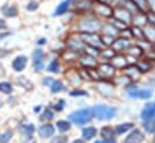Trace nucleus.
I'll list each match as a JSON object with an SVG mask.
<instances>
[{
    "mask_svg": "<svg viewBox=\"0 0 155 143\" xmlns=\"http://www.w3.org/2000/svg\"><path fill=\"white\" fill-rule=\"evenodd\" d=\"M147 16L144 13H136L135 17L132 18V22L136 27H140V25H144L147 23Z\"/></svg>",
    "mask_w": 155,
    "mask_h": 143,
    "instance_id": "6ab92c4d",
    "label": "nucleus"
},
{
    "mask_svg": "<svg viewBox=\"0 0 155 143\" xmlns=\"http://www.w3.org/2000/svg\"><path fill=\"white\" fill-rule=\"evenodd\" d=\"M97 1H99V2H104V4H106L107 0H97Z\"/></svg>",
    "mask_w": 155,
    "mask_h": 143,
    "instance_id": "052dcab7",
    "label": "nucleus"
},
{
    "mask_svg": "<svg viewBox=\"0 0 155 143\" xmlns=\"http://www.w3.org/2000/svg\"><path fill=\"white\" fill-rule=\"evenodd\" d=\"M94 114L100 120H110L116 115V108L106 106V105H99L94 107Z\"/></svg>",
    "mask_w": 155,
    "mask_h": 143,
    "instance_id": "f03ea898",
    "label": "nucleus"
},
{
    "mask_svg": "<svg viewBox=\"0 0 155 143\" xmlns=\"http://www.w3.org/2000/svg\"><path fill=\"white\" fill-rule=\"evenodd\" d=\"M137 69L142 72H146V71H149L150 70V64L147 62V60H142V62H140L138 64H137Z\"/></svg>",
    "mask_w": 155,
    "mask_h": 143,
    "instance_id": "72a5a7b5",
    "label": "nucleus"
},
{
    "mask_svg": "<svg viewBox=\"0 0 155 143\" xmlns=\"http://www.w3.org/2000/svg\"><path fill=\"white\" fill-rule=\"evenodd\" d=\"M113 15H114L117 21H120V22H123L125 24H127V23H130L132 21V15L127 10H125L124 7H118V8H116V11L113 12Z\"/></svg>",
    "mask_w": 155,
    "mask_h": 143,
    "instance_id": "39448f33",
    "label": "nucleus"
},
{
    "mask_svg": "<svg viewBox=\"0 0 155 143\" xmlns=\"http://www.w3.org/2000/svg\"><path fill=\"white\" fill-rule=\"evenodd\" d=\"M57 128H58L59 131L65 132L70 129V123L66 121V120H59V121H57Z\"/></svg>",
    "mask_w": 155,
    "mask_h": 143,
    "instance_id": "c85d7f7f",
    "label": "nucleus"
},
{
    "mask_svg": "<svg viewBox=\"0 0 155 143\" xmlns=\"http://www.w3.org/2000/svg\"><path fill=\"white\" fill-rule=\"evenodd\" d=\"M91 6V2L89 0H79L78 2H76V7L78 10H88Z\"/></svg>",
    "mask_w": 155,
    "mask_h": 143,
    "instance_id": "2f4dec72",
    "label": "nucleus"
},
{
    "mask_svg": "<svg viewBox=\"0 0 155 143\" xmlns=\"http://www.w3.org/2000/svg\"><path fill=\"white\" fill-rule=\"evenodd\" d=\"M43 83H45V84H47V85H51V84L53 83V78H45Z\"/></svg>",
    "mask_w": 155,
    "mask_h": 143,
    "instance_id": "603ef678",
    "label": "nucleus"
},
{
    "mask_svg": "<svg viewBox=\"0 0 155 143\" xmlns=\"http://www.w3.org/2000/svg\"><path fill=\"white\" fill-rule=\"evenodd\" d=\"M124 73H125V76L130 77L134 81H136L141 77V71L137 69V66H132V65H130L127 68H124Z\"/></svg>",
    "mask_w": 155,
    "mask_h": 143,
    "instance_id": "4468645a",
    "label": "nucleus"
},
{
    "mask_svg": "<svg viewBox=\"0 0 155 143\" xmlns=\"http://www.w3.org/2000/svg\"><path fill=\"white\" fill-rule=\"evenodd\" d=\"M11 136H12V134H11L10 131H6L5 134L0 135V143H6L11 138Z\"/></svg>",
    "mask_w": 155,
    "mask_h": 143,
    "instance_id": "79ce46f5",
    "label": "nucleus"
},
{
    "mask_svg": "<svg viewBox=\"0 0 155 143\" xmlns=\"http://www.w3.org/2000/svg\"><path fill=\"white\" fill-rule=\"evenodd\" d=\"M138 10L141 11H149V4L147 0H132Z\"/></svg>",
    "mask_w": 155,
    "mask_h": 143,
    "instance_id": "bb28decb",
    "label": "nucleus"
},
{
    "mask_svg": "<svg viewBox=\"0 0 155 143\" xmlns=\"http://www.w3.org/2000/svg\"><path fill=\"white\" fill-rule=\"evenodd\" d=\"M5 28H6V23H5V21L0 19V29H5Z\"/></svg>",
    "mask_w": 155,
    "mask_h": 143,
    "instance_id": "864d4df0",
    "label": "nucleus"
},
{
    "mask_svg": "<svg viewBox=\"0 0 155 143\" xmlns=\"http://www.w3.org/2000/svg\"><path fill=\"white\" fill-rule=\"evenodd\" d=\"M45 41H46L45 38H40L39 41H38V43H39V45H43V43H45Z\"/></svg>",
    "mask_w": 155,
    "mask_h": 143,
    "instance_id": "4d7b16f0",
    "label": "nucleus"
},
{
    "mask_svg": "<svg viewBox=\"0 0 155 143\" xmlns=\"http://www.w3.org/2000/svg\"><path fill=\"white\" fill-rule=\"evenodd\" d=\"M131 35H134L136 38H138V40H144L143 30H141L138 27H135V28L131 30Z\"/></svg>",
    "mask_w": 155,
    "mask_h": 143,
    "instance_id": "e433bc0d",
    "label": "nucleus"
},
{
    "mask_svg": "<svg viewBox=\"0 0 155 143\" xmlns=\"http://www.w3.org/2000/svg\"><path fill=\"white\" fill-rule=\"evenodd\" d=\"M113 51L114 52H120V51H123V49H125V48H129L130 47V41L127 40V38H124V37H120V38H118L114 42H113Z\"/></svg>",
    "mask_w": 155,
    "mask_h": 143,
    "instance_id": "f8f14e48",
    "label": "nucleus"
},
{
    "mask_svg": "<svg viewBox=\"0 0 155 143\" xmlns=\"http://www.w3.org/2000/svg\"><path fill=\"white\" fill-rule=\"evenodd\" d=\"M54 131L55 130L51 124H46V125H42L39 129V135L42 138H48L54 135Z\"/></svg>",
    "mask_w": 155,
    "mask_h": 143,
    "instance_id": "2eb2a0df",
    "label": "nucleus"
},
{
    "mask_svg": "<svg viewBox=\"0 0 155 143\" xmlns=\"http://www.w3.org/2000/svg\"><path fill=\"white\" fill-rule=\"evenodd\" d=\"M78 75H79L81 79H87V81H90V79H91V77H90L89 72L85 71V69H82L81 71L78 72Z\"/></svg>",
    "mask_w": 155,
    "mask_h": 143,
    "instance_id": "37998d69",
    "label": "nucleus"
},
{
    "mask_svg": "<svg viewBox=\"0 0 155 143\" xmlns=\"http://www.w3.org/2000/svg\"><path fill=\"white\" fill-rule=\"evenodd\" d=\"M69 78H70V81H71V83H72L74 85H79V84H81V77H79L78 72L72 71L71 75H69Z\"/></svg>",
    "mask_w": 155,
    "mask_h": 143,
    "instance_id": "c9c22d12",
    "label": "nucleus"
},
{
    "mask_svg": "<svg viewBox=\"0 0 155 143\" xmlns=\"http://www.w3.org/2000/svg\"><path fill=\"white\" fill-rule=\"evenodd\" d=\"M93 115H94V111L91 108H82L71 113L69 115V119L76 125H83L90 121Z\"/></svg>",
    "mask_w": 155,
    "mask_h": 143,
    "instance_id": "f257e3e1",
    "label": "nucleus"
},
{
    "mask_svg": "<svg viewBox=\"0 0 155 143\" xmlns=\"http://www.w3.org/2000/svg\"><path fill=\"white\" fill-rule=\"evenodd\" d=\"M100 54H101L102 57H106V58H108V59H112V58L116 55V52H114V51H111V49H108V51H104V52H100Z\"/></svg>",
    "mask_w": 155,
    "mask_h": 143,
    "instance_id": "c03bdc74",
    "label": "nucleus"
},
{
    "mask_svg": "<svg viewBox=\"0 0 155 143\" xmlns=\"http://www.w3.org/2000/svg\"><path fill=\"white\" fill-rule=\"evenodd\" d=\"M104 30H105V34L108 36H114L118 33V29L112 24V23H108L104 27Z\"/></svg>",
    "mask_w": 155,
    "mask_h": 143,
    "instance_id": "cd10ccee",
    "label": "nucleus"
},
{
    "mask_svg": "<svg viewBox=\"0 0 155 143\" xmlns=\"http://www.w3.org/2000/svg\"><path fill=\"white\" fill-rule=\"evenodd\" d=\"M64 105H65V102H64L63 100H60V101H59V104H57V105H55V109H57V111H61V109L64 108Z\"/></svg>",
    "mask_w": 155,
    "mask_h": 143,
    "instance_id": "3c124183",
    "label": "nucleus"
},
{
    "mask_svg": "<svg viewBox=\"0 0 155 143\" xmlns=\"http://www.w3.org/2000/svg\"><path fill=\"white\" fill-rule=\"evenodd\" d=\"M38 7H39V2H36V1H30V2L27 5V8H28L29 11H35Z\"/></svg>",
    "mask_w": 155,
    "mask_h": 143,
    "instance_id": "49530a36",
    "label": "nucleus"
},
{
    "mask_svg": "<svg viewBox=\"0 0 155 143\" xmlns=\"http://www.w3.org/2000/svg\"><path fill=\"white\" fill-rule=\"evenodd\" d=\"M33 63H34V69L35 71H40L43 66V52L41 49H36L33 53Z\"/></svg>",
    "mask_w": 155,
    "mask_h": 143,
    "instance_id": "6e6552de",
    "label": "nucleus"
},
{
    "mask_svg": "<svg viewBox=\"0 0 155 143\" xmlns=\"http://www.w3.org/2000/svg\"><path fill=\"white\" fill-rule=\"evenodd\" d=\"M95 143H116V141H96Z\"/></svg>",
    "mask_w": 155,
    "mask_h": 143,
    "instance_id": "6e6d98bb",
    "label": "nucleus"
},
{
    "mask_svg": "<svg viewBox=\"0 0 155 143\" xmlns=\"http://www.w3.org/2000/svg\"><path fill=\"white\" fill-rule=\"evenodd\" d=\"M0 91L4 94H10L12 91V85L8 82H1L0 83Z\"/></svg>",
    "mask_w": 155,
    "mask_h": 143,
    "instance_id": "f704fd0d",
    "label": "nucleus"
},
{
    "mask_svg": "<svg viewBox=\"0 0 155 143\" xmlns=\"http://www.w3.org/2000/svg\"><path fill=\"white\" fill-rule=\"evenodd\" d=\"M114 72H116V69L111 64H101L99 66V75L102 76V77L110 78L114 75Z\"/></svg>",
    "mask_w": 155,
    "mask_h": 143,
    "instance_id": "9d476101",
    "label": "nucleus"
},
{
    "mask_svg": "<svg viewBox=\"0 0 155 143\" xmlns=\"http://www.w3.org/2000/svg\"><path fill=\"white\" fill-rule=\"evenodd\" d=\"M81 38H82V42H85L88 46L96 47V48H99L101 46V43H102L101 37L96 33H82Z\"/></svg>",
    "mask_w": 155,
    "mask_h": 143,
    "instance_id": "7ed1b4c3",
    "label": "nucleus"
},
{
    "mask_svg": "<svg viewBox=\"0 0 155 143\" xmlns=\"http://www.w3.org/2000/svg\"><path fill=\"white\" fill-rule=\"evenodd\" d=\"M4 15L7 17H15V16H17V10L13 6H10V7L5 6L4 7Z\"/></svg>",
    "mask_w": 155,
    "mask_h": 143,
    "instance_id": "473e14b6",
    "label": "nucleus"
},
{
    "mask_svg": "<svg viewBox=\"0 0 155 143\" xmlns=\"http://www.w3.org/2000/svg\"><path fill=\"white\" fill-rule=\"evenodd\" d=\"M79 62H81V64H82L84 68H87V69H93V68H95V66L97 65V62L95 60V58L91 57V55H88V54L82 55V57L79 58Z\"/></svg>",
    "mask_w": 155,
    "mask_h": 143,
    "instance_id": "9b49d317",
    "label": "nucleus"
},
{
    "mask_svg": "<svg viewBox=\"0 0 155 143\" xmlns=\"http://www.w3.org/2000/svg\"><path fill=\"white\" fill-rule=\"evenodd\" d=\"M85 54H88V55H91V57H97L99 54H100V49L99 48H96V47H91V46H87L85 48Z\"/></svg>",
    "mask_w": 155,
    "mask_h": 143,
    "instance_id": "c756f323",
    "label": "nucleus"
},
{
    "mask_svg": "<svg viewBox=\"0 0 155 143\" xmlns=\"http://www.w3.org/2000/svg\"><path fill=\"white\" fill-rule=\"evenodd\" d=\"M70 2H71V0H65V1H63V2L57 7L54 16H59V15H63L64 12H66V10H68V7H69Z\"/></svg>",
    "mask_w": 155,
    "mask_h": 143,
    "instance_id": "5701e85b",
    "label": "nucleus"
},
{
    "mask_svg": "<svg viewBox=\"0 0 155 143\" xmlns=\"http://www.w3.org/2000/svg\"><path fill=\"white\" fill-rule=\"evenodd\" d=\"M96 129L95 128H85V129H83V137H84V140H91L93 137H95V135H96Z\"/></svg>",
    "mask_w": 155,
    "mask_h": 143,
    "instance_id": "4be33fe9",
    "label": "nucleus"
},
{
    "mask_svg": "<svg viewBox=\"0 0 155 143\" xmlns=\"http://www.w3.org/2000/svg\"><path fill=\"white\" fill-rule=\"evenodd\" d=\"M71 95L72 96H81V95H87V93L81 91V90H75V91H71Z\"/></svg>",
    "mask_w": 155,
    "mask_h": 143,
    "instance_id": "8fccbe9b",
    "label": "nucleus"
},
{
    "mask_svg": "<svg viewBox=\"0 0 155 143\" xmlns=\"http://www.w3.org/2000/svg\"><path fill=\"white\" fill-rule=\"evenodd\" d=\"M154 107H155L154 102H149V104H147L143 107L142 113H141V117H142L143 121H148V120H152L153 119V117H154Z\"/></svg>",
    "mask_w": 155,
    "mask_h": 143,
    "instance_id": "0eeeda50",
    "label": "nucleus"
},
{
    "mask_svg": "<svg viewBox=\"0 0 155 143\" xmlns=\"http://www.w3.org/2000/svg\"><path fill=\"white\" fill-rule=\"evenodd\" d=\"M68 45H69L70 48L74 49V52H75V51H79V49H83V47H84L82 41H79V40H74V38H70L69 42H68Z\"/></svg>",
    "mask_w": 155,
    "mask_h": 143,
    "instance_id": "b1692460",
    "label": "nucleus"
},
{
    "mask_svg": "<svg viewBox=\"0 0 155 143\" xmlns=\"http://www.w3.org/2000/svg\"><path fill=\"white\" fill-rule=\"evenodd\" d=\"M101 41L106 45V46H112L113 45V42L116 41L114 38H113V36H108V35H105L101 37Z\"/></svg>",
    "mask_w": 155,
    "mask_h": 143,
    "instance_id": "a19ab883",
    "label": "nucleus"
},
{
    "mask_svg": "<svg viewBox=\"0 0 155 143\" xmlns=\"http://www.w3.org/2000/svg\"><path fill=\"white\" fill-rule=\"evenodd\" d=\"M147 19H148V22H152V24H154L155 25V13L154 12H149L148 16H147Z\"/></svg>",
    "mask_w": 155,
    "mask_h": 143,
    "instance_id": "de8ad7c7",
    "label": "nucleus"
},
{
    "mask_svg": "<svg viewBox=\"0 0 155 143\" xmlns=\"http://www.w3.org/2000/svg\"><path fill=\"white\" fill-rule=\"evenodd\" d=\"M154 117H155V107H154ZM154 117H153V118H154Z\"/></svg>",
    "mask_w": 155,
    "mask_h": 143,
    "instance_id": "680f3d73",
    "label": "nucleus"
},
{
    "mask_svg": "<svg viewBox=\"0 0 155 143\" xmlns=\"http://www.w3.org/2000/svg\"><path fill=\"white\" fill-rule=\"evenodd\" d=\"M40 109H41V107H40V106L35 107V112H40Z\"/></svg>",
    "mask_w": 155,
    "mask_h": 143,
    "instance_id": "bf43d9fd",
    "label": "nucleus"
},
{
    "mask_svg": "<svg viewBox=\"0 0 155 143\" xmlns=\"http://www.w3.org/2000/svg\"><path fill=\"white\" fill-rule=\"evenodd\" d=\"M112 64L114 69H124L126 66V58L121 54H116L112 58Z\"/></svg>",
    "mask_w": 155,
    "mask_h": 143,
    "instance_id": "f3484780",
    "label": "nucleus"
},
{
    "mask_svg": "<svg viewBox=\"0 0 155 143\" xmlns=\"http://www.w3.org/2000/svg\"><path fill=\"white\" fill-rule=\"evenodd\" d=\"M101 135L105 138V141H112V138L114 136V130H112L110 126H105L101 130Z\"/></svg>",
    "mask_w": 155,
    "mask_h": 143,
    "instance_id": "412c9836",
    "label": "nucleus"
},
{
    "mask_svg": "<svg viewBox=\"0 0 155 143\" xmlns=\"http://www.w3.org/2000/svg\"><path fill=\"white\" fill-rule=\"evenodd\" d=\"M52 143H66V138H65L64 136H60V137H57V138H54Z\"/></svg>",
    "mask_w": 155,
    "mask_h": 143,
    "instance_id": "09e8293b",
    "label": "nucleus"
},
{
    "mask_svg": "<svg viewBox=\"0 0 155 143\" xmlns=\"http://www.w3.org/2000/svg\"><path fill=\"white\" fill-rule=\"evenodd\" d=\"M27 57H24V55H19V57H17L15 60H13V63H12V68L15 69V71H23L24 70V68H25V65H27Z\"/></svg>",
    "mask_w": 155,
    "mask_h": 143,
    "instance_id": "ddd939ff",
    "label": "nucleus"
},
{
    "mask_svg": "<svg viewBox=\"0 0 155 143\" xmlns=\"http://www.w3.org/2000/svg\"><path fill=\"white\" fill-rule=\"evenodd\" d=\"M52 118H53V111H52L51 108H46L45 113L41 115V119H42V120H49V119H52Z\"/></svg>",
    "mask_w": 155,
    "mask_h": 143,
    "instance_id": "ea45409f",
    "label": "nucleus"
},
{
    "mask_svg": "<svg viewBox=\"0 0 155 143\" xmlns=\"http://www.w3.org/2000/svg\"><path fill=\"white\" fill-rule=\"evenodd\" d=\"M8 35H10V33H1V34H0V41H1L4 37H6V36H8Z\"/></svg>",
    "mask_w": 155,
    "mask_h": 143,
    "instance_id": "5fc2aeb1",
    "label": "nucleus"
},
{
    "mask_svg": "<svg viewBox=\"0 0 155 143\" xmlns=\"http://www.w3.org/2000/svg\"><path fill=\"white\" fill-rule=\"evenodd\" d=\"M64 89V85L60 81H53V83L51 84V90L53 93H58V91H61Z\"/></svg>",
    "mask_w": 155,
    "mask_h": 143,
    "instance_id": "7c9ffc66",
    "label": "nucleus"
},
{
    "mask_svg": "<svg viewBox=\"0 0 155 143\" xmlns=\"http://www.w3.org/2000/svg\"><path fill=\"white\" fill-rule=\"evenodd\" d=\"M127 54L134 57V58H137V57L143 54V49L141 47H138V46H130L127 48Z\"/></svg>",
    "mask_w": 155,
    "mask_h": 143,
    "instance_id": "aec40b11",
    "label": "nucleus"
},
{
    "mask_svg": "<svg viewBox=\"0 0 155 143\" xmlns=\"http://www.w3.org/2000/svg\"><path fill=\"white\" fill-rule=\"evenodd\" d=\"M47 71L53 72V73H58L59 72V64L57 60H53L48 66H47Z\"/></svg>",
    "mask_w": 155,
    "mask_h": 143,
    "instance_id": "58836bf2",
    "label": "nucleus"
},
{
    "mask_svg": "<svg viewBox=\"0 0 155 143\" xmlns=\"http://www.w3.org/2000/svg\"><path fill=\"white\" fill-rule=\"evenodd\" d=\"M72 143H84V142H83L82 140H76V141H74Z\"/></svg>",
    "mask_w": 155,
    "mask_h": 143,
    "instance_id": "13d9d810",
    "label": "nucleus"
},
{
    "mask_svg": "<svg viewBox=\"0 0 155 143\" xmlns=\"http://www.w3.org/2000/svg\"><path fill=\"white\" fill-rule=\"evenodd\" d=\"M81 30H83L84 33H93V32H96L101 28V23L97 21V19H94V18H89V19H85L83 22H81V25H79Z\"/></svg>",
    "mask_w": 155,
    "mask_h": 143,
    "instance_id": "20e7f679",
    "label": "nucleus"
},
{
    "mask_svg": "<svg viewBox=\"0 0 155 143\" xmlns=\"http://www.w3.org/2000/svg\"><path fill=\"white\" fill-rule=\"evenodd\" d=\"M143 126H144V129H146V131L147 132H154L155 131V121L152 119V120H148V121H146L144 124H143Z\"/></svg>",
    "mask_w": 155,
    "mask_h": 143,
    "instance_id": "4c0bfd02",
    "label": "nucleus"
},
{
    "mask_svg": "<svg viewBox=\"0 0 155 143\" xmlns=\"http://www.w3.org/2000/svg\"><path fill=\"white\" fill-rule=\"evenodd\" d=\"M95 12L97 13V15H101V16H104V17H111L112 15H113V10H112V7L110 6V5H107V4H104V2H96L95 4Z\"/></svg>",
    "mask_w": 155,
    "mask_h": 143,
    "instance_id": "423d86ee",
    "label": "nucleus"
},
{
    "mask_svg": "<svg viewBox=\"0 0 155 143\" xmlns=\"http://www.w3.org/2000/svg\"><path fill=\"white\" fill-rule=\"evenodd\" d=\"M143 140H144L143 134H142L140 130L136 129V130H134V131L125 138L124 143H141Z\"/></svg>",
    "mask_w": 155,
    "mask_h": 143,
    "instance_id": "1a4fd4ad",
    "label": "nucleus"
},
{
    "mask_svg": "<svg viewBox=\"0 0 155 143\" xmlns=\"http://www.w3.org/2000/svg\"><path fill=\"white\" fill-rule=\"evenodd\" d=\"M152 90H132L129 91V96L135 99H149L152 96Z\"/></svg>",
    "mask_w": 155,
    "mask_h": 143,
    "instance_id": "dca6fc26",
    "label": "nucleus"
},
{
    "mask_svg": "<svg viewBox=\"0 0 155 143\" xmlns=\"http://www.w3.org/2000/svg\"><path fill=\"white\" fill-rule=\"evenodd\" d=\"M143 34H144V37H147V40L155 42V25L154 24H150V25L144 27Z\"/></svg>",
    "mask_w": 155,
    "mask_h": 143,
    "instance_id": "a211bd4d",
    "label": "nucleus"
},
{
    "mask_svg": "<svg viewBox=\"0 0 155 143\" xmlns=\"http://www.w3.org/2000/svg\"><path fill=\"white\" fill-rule=\"evenodd\" d=\"M123 7L125 8V10H127L130 13H132V12H137L138 11V8H137V6L135 5V2L132 1V0H124V5H123Z\"/></svg>",
    "mask_w": 155,
    "mask_h": 143,
    "instance_id": "a878e982",
    "label": "nucleus"
},
{
    "mask_svg": "<svg viewBox=\"0 0 155 143\" xmlns=\"http://www.w3.org/2000/svg\"><path fill=\"white\" fill-rule=\"evenodd\" d=\"M22 130H23L27 135H29V134L31 135V134L34 132V130H35V129H34V125H33V124H29V125H24V126L22 128Z\"/></svg>",
    "mask_w": 155,
    "mask_h": 143,
    "instance_id": "a18cd8bd",
    "label": "nucleus"
},
{
    "mask_svg": "<svg viewBox=\"0 0 155 143\" xmlns=\"http://www.w3.org/2000/svg\"><path fill=\"white\" fill-rule=\"evenodd\" d=\"M131 128H134V124H132V123H125V124H120V125L116 126L114 134H118V135H120V134H123V132H125V131L130 130Z\"/></svg>",
    "mask_w": 155,
    "mask_h": 143,
    "instance_id": "393cba45",
    "label": "nucleus"
}]
</instances>
